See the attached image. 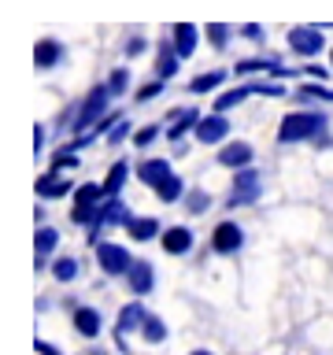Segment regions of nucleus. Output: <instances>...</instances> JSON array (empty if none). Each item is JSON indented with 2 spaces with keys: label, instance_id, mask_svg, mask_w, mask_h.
Here are the masks:
<instances>
[{
  "label": "nucleus",
  "instance_id": "f257e3e1",
  "mask_svg": "<svg viewBox=\"0 0 333 355\" xmlns=\"http://www.w3.org/2000/svg\"><path fill=\"white\" fill-rule=\"evenodd\" d=\"M322 126H326V119H322L318 111H293V115H285V119H282L278 141H282V144L307 141V137H315V133H322Z\"/></svg>",
  "mask_w": 333,
  "mask_h": 355
},
{
  "label": "nucleus",
  "instance_id": "f03ea898",
  "mask_svg": "<svg viewBox=\"0 0 333 355\" xmlns=\"http://www.w3.org/2000/svg\"><path fill=\"white\" fill-rule=\"evenodd\" d=\"M93 248H96V259H100V266H104V274H111V277L126 274L130 266H133L130 252L122 248V244H111V241H96Z\"/></svg>",
  "mask_w": 333,
  "mask_h": 355
},
{
  "label": "nucleus",
  "instance_id": "7ed1b4c3",
  "mask_svg": "<svg viewBox=\"0 0 333 355\" xmlns=\"http://www.w3.org/2000/svg\"><path fill=\"white\" fill-rule=\"evenodd\" d=\"M108 100H111V89H108V85H96L93 93H89L85 104L78 107V115H74V130H89V126H93V122L108 111Z\"/></svg>",
  "mask_w": 333,
  "mask_h": 355
},
{
  "label": "nucleus",
  "instance_id": "20e7f679",
  "mask_svg": "<svg viewBox=\"0 0 333 355\" xmlns=\"http://www.w3.org/2000/svg\"><path fill=\"white\" fill-rule=\"evenodd\" d=\"M241 244H244V230L237 222H219V226L211 230V252L230 255V252H237Z\"/></svg>",
  "mask_w": 333,
  "mask_h": 355
},
{
  "label": "nucleus",
  "instance_id": "39448f33",
  "mask_svg": "<svg viewBox=\"0 0 333 355\" xmlns=\"http://www.w3.org/2000/svg\"><path fill=\"white\" fill-rule=\"evenodd\" d=\"M289 44H293L300 55H315V52L326 49V37H322V30H315V26H293L289 30Z\"/></svg>",
  "mask_w": 333,
  "mask_h": 355
},
{
  "label": "nucleus",
  "instance_id": "423d86ee",
  "mask_svg": "<svg viewBox=\"0 0 333 355\" xmlns=\"http://www.w3.org/2000/svg\"><path fill=\"white\" fill-rule=\"evenodd\" d=\"M259 196V174L252 171V166H244V171L233 178V196H230V204L237 207V204H252V200Z\"/></svg>",
  "mask_w": 333,
  "mask_h": 355
},
{
  "label": "nucleus",
  "instance_id": "0eeeda50",
  "mask_svg": "<svg viewBox=\"0 0 333 355\" xmlns=\"http://www.w3.org/2000/svg\"><path fill=\"white\" fill-rule=\"evenodd\" d=\"M126 282H130V288H133L137 296H148L152 288H155V270H152V263L133 259V266L126 270Z\"/></svg>",
  "mask_w": 333,
  "mask_h": 355
},
{
  "label": "nucleus",
  "instance_id": "6e6552de",
  "mask_svg": "<svg viewBox=\"0 0 333 355\" xmlns=\"http://www.w3.org/2000/svg\"><path fill=\"white\" fill-rule=\"evenodd\" d=\"M230 133V122L222 119V111H211L207 119H200V126H196V141L200 144H215V141H222Z\"/></svg>",
  "mask_w": 333,
  "mask_h": 355
},
{
  "label": "nucleus",
  "instance_id": "1a4fd4ad",
  "mask_svg": "<svg viewBox=\"0 0 333 355\" xmlns=\"http://www.w3.org/2000/svg\"><path fill=\"white\" fill-rule=\"evenodd\" d=\"M144 318H148V311H144L141 304H126V307L119 311V326H115V333H119V344H122V348H126V333L141 329Z\"/></svg>",
  "mask_w": 333,
  "mask_h": 355
},
{
  "label": "nucleus",
  "instance_id": "9d476101",
  "mask_svg": "<svg viewBox=\"0 0 333 355\" xmlns=\"http://www.w3.org/2000/svg\"><path fill=\"white\" fill-rule=\"evenodd\" d=\"M163 252L166 255H185L189 248H193V233H189L185 226H171V230H163Z\"/></svg>",
  "mask_w": 333,
  "mask_h": 355
},
{
  "label": "nucleus",
  "instance_id": "9b49d317",
  "mask_svg": "<svg viewBox=\"0 0 333 355\" xmlns=\"http://www.w3.org/2000/svg\"><path fill=\"white\" fill-rule=\"evenodd\" d=\"M219 163H222V166H237V171H244V166L252 163V144H248V141H233V144H226V148L219 152Z\"/></svg>",
  "mask_w": 333,
  "mask_h": 355
},
{
  "label": "nucleus",
  "instance_id": "f8f14e48",
  "mask_svg": "<svg viewBox=\"0 0 333 355\" xmlns=\"http://www.w3.org/2000/svg\"><path fill=\"white\" fill-rule=\"evenodd\" d=\"M60 55H63V44L44 37V41H37V49H33V63H37V71H49V67L60 63Z\"/></svg>",
  "mask_w": 333,
  "mask_h": 355
},
{
  "label": "nucleus",
  "instance_id": "ddd939ff",
  "mask_svg": "<svg viewBox=\"0 0 333 355\" xmlns=\"http://www.w3.org/2000/svg\"><path fill=\"white\" fill-rule=\"evenodd\" d=\"M196 26L193 22H178L174 26V49H178V55H182V60H189V55L196 52Z\"/></svg>",
  "mask_w": 333,
  "mask_h": 355
},
{
  "label": "nucleus",
  "instance_id": "4468645a",
  "mask_svg": "<svg viewBox=\"0 0 333 355\" xmlns=\"http://www.w3.org/2000/svg\"><path fill=\"white\" fill-rule=\"evenodd\" d=\"M137 178H141L144 185L155 189L163 178H171V163H166V159H144V163L137 166Z\"/></svg>",
  "mask_w": 333,
  "mask_h": 355
},
{
  "label": "nucleus",
  "instance_id": "2eb2a0df",
  "mask_svg": "<svg viewBox=\"0 0 333 355\" xmlns=\"http://www.w3.org/2000/svg\"><path fill=\"white\" fill-rule=\"evenodd\" d=\"M71 193V182H63L56 171H49L44 178H37V196H44V200H60V196H67Z\"/></svg>",
  "mask_w": 333,
  "mask_h": 355
},
{
  "label": "nucleus",
  "instance_id": "dca6fc26",
  "mask_svg": "<svg viewBox=\"0 0 333 355\" xmlns=\"http://www.w3.org/2000/svg\"><path fill=\"white\" fill-rule=\"evenodd\" d=\"M74 329L82 337H96L100 333V311L96 307H74Z\"/></svg>",
  "mask_w": 333,
  "mask_h": 355
},
{
  "label": "nucleus",
  "instance_id": "f3484780",
  "mask_svg": "<svg viewBox=\"0 0 333 355\" xmlns=\"http://www.w3.org/2000/svg\"><path fill=\"white\" fill-rule=\"evenodd\" d=\"M126 230H130L133 241H152L155 233H160V218H130Z\"/></svg>",
  "mask_w": 333,
  "mask_h": 355
},
{
  "label": "nucleus",
  "instance_id": "a211bd4d",
  "mask_svg": "<svg viewBox=\"0 0 333 355\" xmlns=\"http://www.w3.org/2000/svg\"><path fill=\"white\" fill-rule=\"evenodd\" d=\"M33 244H37V266H44V255H49L56 244H60V233H56L52 226H41L37 237H33Z\"/></svg>",
  "mask_w": 333,
  "mask_h": 355
},
{
  "label": "nucleus",
  "instance_id": "6ab92c4d",
  "mask_svg": "<svg viewBox=\"0 0 333 355\" xmlns=\"http://www.w3.org/2000/svg\"><path fill=\"white\" fill-rule=\"evenodd\" d=\"M182 189H185V182H182V178H163V182L160 185H155V196H160L163 200V204H174V200L178 196H182Z\"/></svg>",
  "mask_w": 333,
  "mask_h": 355
},
{
  "label": "nucleus",
  "instance_id": "aec40b11",
  "mask_svg": "<svg viewBox=\"0 0 333 355\" xmlns=\"http://www.w3.org/2000/svg\"><path fill=\"white\" fill-rule=\"evenodd\" d=\"M126 178H130V166H126V159L111 166V171H108V178H104V189H108V196H115L119 189L126 185Z\"/></svg>",
  "mask_w": 333,
  "mask_h": 355
},
{
  "label": "nucleus",
  "instance_id": "412c9836",
  "mask_svg": "<svg viewBox=\"0 0 333 355\" xmlns=\"http://www.w3.org/2000/svg\"><path fill=\"white\" fill-rule=\"evenodd\" d=\"M141 337L148 340V344H160V340H166V326H163V318H155V315H148V318H144V326H141Z\"/></svg>",
  "mask_w": 333,
  "mask_h": 355
},
{
  "label": "nucleus",
  "instance_id": "4be33fe9",
  "mask_svg": "<svg viewBox=\"0 0 333 355\" xmlns=\"http://www.w3.org/2000/svg\"><path fill=\"white\" fill-rule=\"evenodd\" d=\"M178 49H171V44H160V78H174V71H178Z\"/></svg>",
  "mask_w": 333,
  "mask_h": 355
},
{
  "label": "nucleus",
  "instance_id": "5701e85b",
  "mask_svg": "<svg viewBox=\"0 0 333 355\" xmlns=\"http://www.w3.org/2000/svg\"><path fill=\"white\" fill-rule=\"evenodd\" d=\"M52 277H56V282H74V277H78V259H71V255L56 259L52 263Z\"/></svg>",
  "mask_w": 333,
  "mask_h": 355
},
{
  "label": "nucleus",
  "instance_id": "b1692460",
  "mask_svg": "<svg viewBox=\"0 0 333 355\" xmlns=\"http://www.w3.org/2000/svg\"><path fill=\"white\" fill-rule=\"evenodd\" d=\"M196 126H200V115H196V111H193V107H189V111H185V115H182V119H178V126H171V130H166V137H171V141H178V137H182V133H185V130H196Z\"/></svg>",
  "mask_w": 333,
  "mask_h": 355
},
{
  "label": "nucleus",
  "instance_id": "393cba45",
  "mask_svg": "<svg viewBox=\"0 0 333 355\" xmlns=\"http://www.w3.org/2000/svg\"><path fill=\"white\" fill-rule=\"evenodd\" d=\"M222 71H207V74H200V78H193V93H207V89H219L222 85Z\"/></svg>",
  "mask_w": 333,
  "mask_h": 355
},
{
  "label": "nucleus",
  "instance_id": "a878e982",
  "mask_svg": "<svg viewBox=\"0 0 333 355\" xmlns=\"http://www.w3.org/2000/svg\"><path fill=\"white\" fill-rule=\"evenodd\" d=\"M204 33H207V41L215 44V49H226V41H230V37H226V33H230L226 22H211V26H207Z\"/></svg>",
  "mask_w": 333,
  "mask_h": 355
},
{
  "label": "nucleus",
  "instance_id": "bb28decb",
  "mask_svg": "<svg viewBox=\"0 0 333 355\" xmlns=\"http://www.w3.org/2000/svg\"><path fill=\"white\" fill-rule=\"evenodd\" d=\"M278 60H241L237 63V74H252V71H271Z\"/></svg>",
  "mask_w": 333,
  "mask_h": 355
},
{
  "label": "nucleus",
  "instance_id": "cd10ccee",
  "mask_svg": "<svg viewBox=\"0 0 333 355\" xmlns=\"http://www.w3.org/2000/svg\"><path fill=\"white\" fill-rule=\"evenodd\" d=\"M163 93V78H155V82H148V85H141V93H137V100L144 104V100H152V96H160Z\"/></svg>",
  "mask_w": 333,
  "mask_h": 355
},
{
  "label": "nucleus",
  "instance_id": "c85d7f7f",
  "mask_svg": "<svg viewBox=\"0 0 333 355\" xmlns=\"http://www.w3.org/2000/svg\"><path fill=\"white\" fill-rule=\"evenodd\" d=\"M126 82H130V71H126V67H122V71H115V74H111L108 89H111V93H122V89H126Z\"/></svg>",
  "mask_w": 333,
  "mask_h": 355
},
{
  "label": "nucleus",
  "instance_id": "c756f323",
  "mask_svg": "<svg viewBox=\"0 0 333 355\" xmlns=\"http://www.w3.org/2000/svg\"><path fill=\"white\" fill-rule=\"evenodd\" d=\"M155 133H160V126H144L141 133H133V144H141V148H144L148 141H155Z\"/></svg>",
  "mask_w": 333,
  "mask_h": 355
},
{
  "label": "nucleus",
  "instance_id": "7c9ffc66",
  "mask_svg": "<svg viewBox=\"0 0 333 355\" xmlns=\"http://www.w3.org/2000/svg\"><path fill=\"white\" fill-rule=\"evenodd\" d=\"M126 137H130V122H119V130L108 133V144H119V141H126Z\"/></svg>",
  "mask_w": 333,
  "mask_h": 355
},
{
  "label": "nucleus",
  "instance_id": "2f4dec72",
  "mask_svg": "<svg viewBox=\"0 0 333 355\" xmlns=\"http://www.w3.org/2000/svg\"><path fill=\"white\" fill-rule=\"evenodd\" d=\"M204 207H207V193H193V196H189V211H193V215H200Z\"/></svg>",
  "mask_w": 333,
  "mask_h": 355
},
{
  "label": "nucleus",
  "instance_id": "473e14b6",
  "mask_svg": "<svg viewBox=\"0 0 333 355\" xmlns=\"http://www.w3.org/2000/svg\"><path fill=\"white\" fill-rule=\"evenodd\" d=\"M137 52H144V41H141V37H133V41L126 44V55H137Z\"/></svg>",
  "mask_w": 333,
  "mask_h": 355
},
{
  "label": "nucleus",
  "instance_id": "72a5a7b5",
  "mask_svg": "<svg viewBox=\"0 0 333 355\" xmlns=\"http://www.w3.org/2000/svg\"><path fill=\"white\" fill-rule=\"evenodd\" d=\"M37 355H60V352H56L52 344H44V340H37Z\"/></svg>",
  "mask_w": 333,
  "mask_h": 355
},
{
  "label": "nucleus",
  "instance_id": "f704fd0d",
  "mask_svg": "<svg viewBox=\"0 0 333 355\" xmlns=\"http://www.w3.org/2000/svg\"><path fill=\"white\" fill-rule=\"evenodd\" d=\"M41 144H44V130L37 126V130H33V148H37V152H41Z\"/></svg>",
  "mask_w": 333,
  "mask_h": 355
},
{
  "label": "nucleus",
  "instance_id": "c9c22d12",
  "mask_svg": "<svg viewBox=\"0 0 333 355\" xmlns=\"http://www.w3.org/2000/svg\"><path fill=\"white\" fill-rule=\"evenodd\" d=\"M244 33H248V41H259V33H263V30L252 22V26H244Z\"/></svg>",
  "mask_w": 333,
  "mask_h": 355
},
{
  "label": "nucleus",
  "instance_id": "e433bc0d",
  "mask_svg": "<svg viewBox=\"0 0 333 355\" xmlns=\"http://www.w3.org/2000/svg\"><path fill=\"white\" fill-rule=\"evenodd\" d=\"M193 355H211V352H204V348H200V352H193Z\"/></svg>",
  "mask_w": 333,
  "mask_h": 355
},
{
  "label": "nucleus",
  "instance_id": "4c0bfd02",
  "mask_svg": "<svg viewBox=\"0 0 333 355\" xmlns=\"http://www.w3.org/2000/svg\"><path fill=\"white\" fill-rule=\"evenodd\" d=\"M330 67H333V52H330Z\"/></svg>",
  "mask_w": 333,
  "mask_h": 355
}]
</instances>
